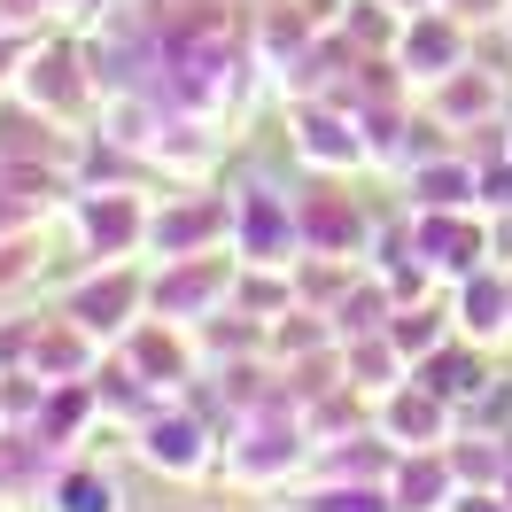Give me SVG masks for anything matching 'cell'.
Returning a JSON list of instances; mask_svg holds the SVG:
<instances>
[{
  "instance_id": "10",
  "label": "cell",
  "mask_w": 512,
  "mask_h": 512,
  "mask_svg": "<svg viewBox=\"0 0 512 512\" xmlns=\"http://www.w3.org/2000/svg\"><path fill=\"white\" fill-rule=\"evenodd\" d=\"M404 78H419V86H443L450 70L466 63V24L458 16H427V8H412V32H404Z\"/></svg>"
},
{
  "instance_id": "14",
  "label": "cell",
  "mask_w": 512,
  "mask_h": 512,
  "mask_svg": "<svg viewBox=\"0 0 512 512\" xmlns=\"http://www.w3.org/2000/svg\"><path fill=\"white\" fill-rule=\"evenodd\" d=\"M16 86H24V101H32L39 117H47V109H55V117H70V109L86 101V86H94V78L78 70V55H70V47H47V55L32 47V63H24V78H16Z\"/></svg>"
},
{
  "instance_id": "22",
  "label": "cell",
  "mask_w": 512,
  "mask_h": 512,
  "mask_svg": "<svg viewBox=\"0 0 512 512\" xmlns=\"http://www.w3.org/2000/svg\"><path fill=\"white\" fill-rule=\"evenodd\" d=\"M450 16H458V24H497V16H505V0H458Z\"/></svg>"
},
{
  "instance_id": "12",
  "label": "cell",
  "mask_w": 512,
  "mask_h": 512,
  "mask_svg": "<svg viewBox=\"0 0 512 512\" xmlns=\"http://www.w3.org/2000/svg\"><path fill=\"white\" fill-rule=\"evenodd\" d=\"M148 241L163 256H202L210 241H233V202H171L148 218Z\"/></svg>"
},
{
  "instance_id": "3",
  "label": "cell",
  "mask_w": 512,
  "mask_h": 512,
  "mask_svg": "<svg viewBox=\"0 0 512 512\" xmlns=\"http://www.w3.org/2000/svg\"><path fill=\"white\" fill-rule=\"evenodd\" d=\"M373 412H381V443L388 450H443L450 427H458V404L435 396L419 373H412V381H396L388 396H373Z\"/></svg>"
},
{
  "instance_id": "7",
  "label": "cell",
  "mask_w": 512,
  "mask_h": 512,
  "mask_svg": "<svg viewBox=\"0 0 512 512\" xmlns=\"http://www.w3.org/2000/svg\"><path fill=\"white\" fill-rule=\"evenodd\" d=\"M70 218H78V233H86V249H101V256H125V249L148 241V210H140V194H125V187L78 194Z\"/></svg>"
},
{
  "instance_id": "11",
  "label": "cell",
  "mask_w": 512,
  "mask_h": 512,
  "mask_svg": "<svg viewBox=\"0 0 512 512\" xmlns=\"http://www.w3.org/2000/svg\"><path fill=\"white\" fill-rule=\"evenodd\" d=\"M450 326H458L466 342H481V350L505 342V334H512V280H505V272H489V264L466 272V288H458V303H450Z\"/></svg>"
},
{
  "instance_id": "1",
  "label": "cell",
  "mask_w": 512,
  "mask_h": 512,
  "mask_svg": "<svg viewBox=\"0 0 512 512\" xmlns=\"http://www.w3.org/2000/svg\"><path fill=\"white\" fill-rule=\"evenodd\" d=\"M233 256L218 249H202V256H163V272L148 280V303H156L163 319H179V326H210L225 319V295H233Z\"/></svg>"
},
{
  "instance_id": "17",
  "label": "cell",
  "mask_w": 512,
  "mask_h": 512,
  "mask_svg": "<svg viewBox=\"0 0 512 512\" xmlns=\"http://www.w3.org/2000/svg\"><path fill=\"white\" fill-rule=\"evenodd\" d=\"M412 373L435 388V396H450V404H481V388L497 381V373H489V357H481V342H466V334H450L443 350L427 357V365H412Z\"/></svg>"
},
{
  "instance_id": "9",
  "label": "cell",
  "mask_w": 512,
  "mask_h": 512,
  "mask_svg": "<svg viewBox=\"0 0 512 512\" xmlns=\"http://www.w3.org/2000/svg\"><path fill=\"white\" fill-rule=\"evenodd\" d=\"M458 466H450V443L443 450H404V466H388V497L396 512H450L458 505Z\"/></svg>"
},
{
  "instance_id": "4",
  "label": "cell",
  "mask_w": 512,
  "mask_h": 512,
  "mask_svg": "<svg viewBox=\"0 0 512 512\" xmlns=\"http://www.w3.org/2000/svg\"><path fill=\"white\" fill-rule=\"evenodd\" d=\"M140 311H148V280H140V272H132V264H117V256H109V272H94V280H86V288L70 295V319L86 326V334H117V342H125L132 326H140Z\"/></svg>"
},
{
  "instance_id": "13",
  "label": "cell",
  "mask_w": 512,
  "mask_h": 512,
  "mask_svg": "<svg viewBox=\"0 0 512 512\" xmlns=\"http://www.w3.org/2000/svg\"><path fill=\"white\" fill-rule=\"evenodd\" d=\"M55 450L63 443H47V435H24V427H8L0 419V505H24V497H39L47 481H55Z\"/></svg>"
},
{
  "instance_id": "16",
  "label": "cell",
  "mask_w": 512,
  "mask_h": 512,
  "mask_svg": "<svg viewBox=\"0 0 512 512\" xmlns=\"http://www.w3.org/2000/svg\"><path fill=\"white\" fill-rule=\"evenodd\" d=\"M303 249L311 256H357L365 249V210L342 202V194H303Z\"/></svg>"
},
{
  "instance_id": "19",
  "label": "cell",
  "mask_w": 512,
  "mask_h": 512,
  "mask_svg": "<svg viewBox=\"0 0 512 512\" xmlns=\"http://www.w3.org/2000/svg\"><path fill=\"white\" fill-rule=\"evenodd\" d=\"M497 78H489V70H474V63H458L443 78V94L427 101V117H435V125H443V117H497Z\"/></svg>"
},
{
  "instance_id": "15",
  "label": "cell",
  "mask_w": 512,
  "mask_h": 512,
  "mask_svg": "<svg viewBox=\"0 0 512 512\" xmlns=\"http://www.w3.org/2000/svg\"><path fill=\"white\" fill-rule=\"evenodd\" d=\"M295 156L319 163V171H350L357 156H365V140H357V117H334V109H319V101H303L295 109Z\"/></svg>"
},
{
  "instance_id": "20",
  "label": "cell",
  "mask_w": 512,
  "mask_h": 512,
  "mask_svg": "<svg viewBox=\"0 0 512 512\" xmlns=\"http://www.w3.org/2000/svg\"><path fill=\"white\" fill-rule=\"evenodd\" d=\"M381 334L396 342V350H404V365H427V357L443 350V342L458 334V326H450V311H412V303H396Z\"/></svg>"
},
{
  "instance_id": "2",
  "label": "cell",
  "mask_w": 512,
  "mask_h": 512,
  "mask_svg": "<svg viewBox=\"0 0 512 512\" xmlns=\"http://www.w3.org/2000/svg\"><path fill=\"white\" fill-rule=\"evenodd\" d=\"M295 249H303V218L272 187H241L233 194V256L241 264H264V272H295Z\"/></svg>"
},
{
  "instance_id": "18",
  "label": "cell",
  "mask_w": 512,
  "mask_h": 512,
  "mask_svg": "<svg viewBox=\"0 0 512 512\" xmlns=\"http://www.w3.org/2000/svg\"><path fill=\"white\" fill-rule=\"evenodd\" d=\"M47 512H125V489L101 474V466L70 458V466H55V481H47Z\"/></svg>"
},
{
  "instance_id": "6",
  "label": "cell",
  "mask_w": 512,
  "mask_h": 512,
  "mask_svg": "<svg viewBox=\"0 0 512 512\" xmlns=\"http://www.w3.org/2000/svg\"><path fill=\"white\" fill-rule=\"evenodd\" d=\"M140 373L148 388H179V381H194V350H187V326L179 319H140L125 334V350H117Z\"/></svg>"
},
{
  "instance_id": "5",
  "label": "cell",
  "mask_w": 512,
  "mask_h": 512,
  "mask_svg": "<svg viewBox=\"0 0 512 512\" xmlns=\"http://www.w3.org/2000/svg\"><path fill=\"white\" fill-rule=\"evenodd\" d=\"M412 249L427 272H481V256H489V225L474 210H412Z\"/></svg>"
},
{
  "instance_id": "21",
  "label": "cell",
  "mask_w": 512,
  "mask_h": 512,
  "mask_svg": "<svg viewBox=\"0 0 512 512\" xmlns=\"http://www.w3.org/2000/svg\"><path fill=\"white\" fill-rule=\"evenodd\" d=\"M303 512H396V497H388V481H373V489H326V497H311Z\"/></svg>"
},
{
  "instance_id": "8",
  "label": "cell",
  "mask_w": 512,
  "mask_h": 512,
  "mask_svg": "<svg viewBox=\"0 0 512 512\" xmlns=\"http://www.w3.org/2000/svg\"><path fill=\"white\" fill-rule=\"evenodd\" d=\"M140 458L156 466V474H179V481H194V474H210V435L194 427L187 412H148L140 419Z\"/></svg>"
}]
</instances>
